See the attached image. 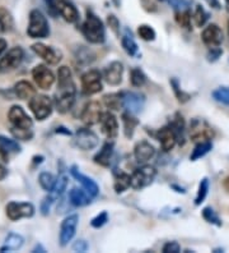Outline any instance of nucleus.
<instances>
[{
    "mask_svg": "<svg viewBox=\"0 0 229 253\" xmlns=\"http://www.w3.org/2000/svg\"><path fill=\"white\" fill-rule=\"evenodd\" d=\"M75 95H77V88L73 81L71 71L66 65H62L58 71V90L54 99L56 110L60 114H65L71 110L74 106Z\"/></svg>",
    "mask_w": 229,
    "mask_h": 253,
    "instance_id": "obj_1",
    "label": "nucleus"
},
{
    "mask_svg": "<svg viewBox=\"0 0 229 253\" xmlns=\"http://www.w3.org/2000/svg\"><path fill=\"white\" fill-rule=\"evenodd\" d=\"M84 37L92 44H102L106 40V29L104 22L92 10H87V17L82 26Z\"/></svg>",
    "mask_w": 229,
    "mask_h": 253,
    "instance_id": "obj_2",
    "label": "nucleus"
},
{
    "mask_svg": "<svg viewBox=\"0 0 229 253\" xmlns=\"http://www.w3.org/2000/svg\"><path fill=\"white\" fill-rule=\"evenodd\" d=\"M27 35L31 39H46L50 35L49 22L41 10L33 9L29 13V23Z\"/></svg>",
    "mask_w": 229,
    "mask_h": 253,
    "instance_id": "obj_3",
    "label": "nucleus"
},
{
    "mask_svg": "<svg viewBox=\"0 0 229 253\" xmlns=\"http://www.w3.org/2000/svg\"><path fill=\"white\" fill-rule=\"evenodd\" d=\"M157 170L150 165H143L131 174V188L143 189L154 182Z\"/></svg>",
    "mask_w": 229,
    "mask_h": 253,
    "instance_id": "obj_4",
    "label": "nucleus"
},
{
    "mask_svg": "<svg viewBox=\"0 0 229 253\" xmlns=\"http://www.w3.org/2000/svg\"><path fill=\"white\" fill-rule=\"evenodd\" d=\"M29 109L36 117V119L45 120L52 113V101L49 96L45 95H36L35 98L29 100Z\"/></svg>",
    "mask_w": 229,
    "mask_h": 253,
    "instance_id": "obj_5",
    "label": "nucleus"
},
{
    "mask_svg": "<svg viewBox=\"0 0 229 253\" xmlns=\"http://www.w3.org/2000/svg\"><path fill=\"white\" fill-rule=\"evenodd\" d=\"M5 214L12 221H18L21 219L32 218L35 215V206L29 202L12 201L5 207Z\"/></svg>",
    "mask_w": 229,
    "mask_h": 253,
    "instance_id": "obj_6",
    "label": "nucleus"
},
{
    "mask_svg": "<svg viewBox=\"0 0 229 253\" xmlns=\"http://www.w3.org/2000/svg\"><path fill=\"white\" fill-rule=\"evenodd\" d=\"M82 91L85 95H96L102 91L104 84H102V76L96 69H90L82 76Z\"/></svg>",
    "mask_w": 229,
    "mask_h": 253,
    "instance_id": "obj_7",
    "label": "nucleus"
},
{
    "mask_svg": "<svg viewBox=\"0 0 229 253\" xmlns=\"http://www.w3.org/2000/svg\"><path fill=\"white\" fill-rule=\"evenodd\" d=\"M23 56H24V52H23L22 48L20 46L12 48L3 58L0 59V75H5V73H9L18 68L22 63Z\"/></svg>",
    "mask_w": 229,
    "mask_h": 253,
    "instance_id": "obj_8",
    "label": "nucleus"
},
{
    "mask_svg": "<svg viewBox=\"0 0 229 253\" xmlns=\"http://www.w3.org/2000/svg\"><path fill=\"white\" fill-rule=\"evenodd\" d=\"M97 134L93 130L87 129V128H81L75 132L74 136V145L82 151H89L98 146Z\"/></svg>",
    "mask_w": 229,
    "mask_h": 253,
    "instance_id": "obj_9",
    "label": "nucleus"
},
{
    "mask_svg": "<svg viewBox=\"0 0 229 253\" xmlns=\"http://www.w3.org/2000/svg\"><path fill=\"white\" fill-rule=\"evenodd\" d=\"M78 223H79V216L77 214L69 215L62 220V227H60V237H59L60 246H68L69 242H71V239L74 238L75 233H77Z\"/></svg>",
    "mask_w": 229,
    "mask_h": 253,
    "instance_id": "obj_10",
    "label": "nucleus"
},
{
    "mask_svg": "<svg viewBox=\"0 0 229 253\" xmlns=\"http://www.w3.org/2000/svg\"><path fill=\"white\" fill-rule=\"evenodd\" d=\"M8 119H9L12 128H18V129H32L33 122L32 119L27 115V113L23 110L22 106L14 105L9 109L8 113Z\"/></svg>",
    "mask_w": 229,
    "mask_h": 253,
    "instance_id": "obj_11",
    "label": "nucleus"
},
{
    "mask_svg": "<svg viewBox=\"0 0 229 253\" xmlns=\"http://www.w3.org/2000/svg\"><path fill=\"white\" fill-rule=\"evenodd\" d=\"M32 51L35 52L36 55H39L40 58H42L47 64L56 65L60 63V60L62 59V52L60 50L52 48V46L43 45L41 42H36L32 45Z\"/></svg>",
    "mask_w": 229,
    "mask_h": 253,
    "instance_id": "obj_12",
    "label": "nucleus"
},
{
    "mask_svg": "<svg viewBox=\"0 0 229 253\" xmlns=\"http://www.w3.org/2000/svg\"><path fill=\"white\" fill-rule=\"evenodd\" d=\"M32 78L41 90H50L55 82V76L46 65L39 64L32 69Z\"/></svg>",
    "mask_w": 229,
    "mask_h": 253,
    "instance_id": "obj_13",
    "label": "nucleus"
},
{
    "mask_svg": "<svg viewBox=\"0 0 229 253\" xmlns=\"http://www.w3.org/2000/svg\"><path fill=\"white\" fill-rule=\"evenodd\" d=\"M191 141L194 142H203V141H210L214 137V132L211 126H208L207 122L201 119H194L190 126Z\"/></svg>",
    "mask_w": 229,
    "mask_h": 253,
    "instance_id": "obj_14",
    "label": "nucleus"
},
{
    "mask_svg": "<svg viewBox=\"0 0 229 253\" xmlns=\"http://www.w3.org/2000/svg\"><path fill=\"white\" fill-rule=\"evenodd\" d=\"M201 40H203L204 45L208 46L209 49H215V48H220L223 42V31L218 25L211 23L208 25L204 28L203 33H201Z\"/></svg>",
    "mask_w": 229,
    "mask_h": 253,
    "instance_id": "obj_15",
    "label": "nucleus"
},
{
    "mask_svg": "<svg viewBox=\"0 0 229 253\" xmlns=\"http://www.w3.org/2000/svg\"><path fill=\"white\" fill-rule=\"evenodd\" d=\"M102 107H101L100 102L97 101H90L88 102L84 109L82 110L81 119L83 120L84 123L88 124V126H94V124H98L101 122V118H102Z\"/></svg>",
    "mask_w": 229,
    "mask_h": 253,
    "instance_id": "obj_16",
    "label": "nucleus"
},
{
    "mask_svg": "<svg viewBox=\"0 0 229 253\" xmlns=\"http://www.w3.org/2000/svg\"><path fill=\"white\" fill-rule=\"evenodd\" d=\"M124 107L131 114H138L146 104V96L139 92H123Z\"/></svg>",
    "mask_w": 229,
    "mask_h": 253,
    "instance_id": "obj_17",
    "label": "nucleus"
},
{
    "mask_svg": "<svg viewBox=\"0 0 229 253\" xmlns=\"http://www.w3.org/2000/svg\"><path fill=\"white\" fill-rule=\"evenodd\" d=\"M70 174H71V177H73V178L77 180V182L81 183L84 191H87L88 193L92 196V197H96V196L100 193V187H98L97 183L94 182L92 178H89V177H87V176H84L83 173L79 172V169H78L77 165L71 166Z\"/></svg>",
    "mask_w": 229,
    "mask_h": 253,
    "instance_id": "obj_18",
    "label": "nucleus"
},
{
    "mask_svg": "<svg viewBox=\"0 0 229 253\" xmlns=\"http://www.w3.org/2000/svg\"><path fill=\"white\" fill-rule=\"evenodd\" d=\"M124 65L120 62H112L107 65L104 71V81L110 86H119L123 82Z\"/></svg>",
    "mask_w": 229,
    "mask_h": 253,
    "instance_id": "obj_19",
    "label": "nucleus"
},
{
    "mask_svg": "<svg viewBox=\"0 0 229 253\" xmlns=\"http://www.w3.org/2000/svg\"><path fill=\"white\" fill-rule=\"evenodd\" d=\"M55 3L59 14H60L66 22H78V20H79V12H78L77 7L71 3L70 0H55Z\"/></svg>",
    "mask_w": 229,
    "mask_h": 253,
    "instance_id": "obj_20",
    "label": "nucleus"
},
{
    "mask_svg": "<svg viewBox=\"0 0 229 253\" xmlns=\"http://www.w3.org/2000/svg\"><path fill=\"white\" fill-rule=\"evenodd\" d=\"M100 123L102 126V132L108 140L116 138L117 134H119V123H117L116 117L112 113L107 111V113L102 114Z\"/></svg>",
    "mask_w": 229,
    "mask_h": 253,
    "instance_id": "obj_21",
    "label": "nucleus"
},
{
    "mask_svg": "<svg viewBox=\"0 0 229 253\" xmlns=\"http://www.w3.org/2000/svg\"><path fill=\"white\" fill-rule=\"evenodd\" d=\"M155 155V149L152 143L148 141H140L134 147V156L139 164H146L149 160H152Z\"/></svg>",
    "mask_w": 229,
    "mask_h": 253,
    "instance_id": "obj_22",
    "label": "nucleus"
},
{
    "mask_svg": "<svg viewBox=\"0 0 229 253\" xmlns=\"http://www.w3.org/2000/svg\"><path fill=\"white\" fill-rule=\"evenodd\" d=\"M157 138L161 142V146L163 149V151L168 152L173 150V147L176 146L177 143V138H176V134H174L173 129L171 128V126H163L157 132Z\"/></svg>",
    "mask_w": 229,
    "mask_h": 253,
    "instance_id": "obj_23",
    "label": "nucleus"
},
{
    "mask_svg": "<svg viewBox=\"0 0 229 253\" xmlns=\"http://www.w3.org/2000/svg\"><path fill=\"white\" fill-rule=\"evenodd\" d=\"M113 155V142H106L102 146V149L97 152V155L94 156V162L98 165L104 166V168H108L111 164Z\"/></svg>",
    "mask_w": 229,
    "mask_h": 253,
    "instance_id": "obj_24",
    "label": "nucleus"
},
{
    "mask_svg": "<svg viewBox=\"0 0 229 253\" xmlns=\"http://www.w3.org/2000/svg\"><path fill=\"white\" fill-rule=\"evenodd\" d=\"M90 197L92 196L88 193L87 191H82V189H78V188H73L70 192H69V202H70L73 206L75 207H84V206H87L89 204L90 202Z\"/></svg>",
    "mask_w": 229,
    "mask_h": 253,
    "instance_id": "obj_25",
    "label": "nucleus"
},
{
    "mask_svg": "<svg viewBox=\"0 0 229 253\" xmlns=\"http://www.w3.org/2000/svg\"><path fill=\"white\" fill-rule=\"evenodd\" d=\"M13 91L20 100H31L36 96V88L27 81H20L16 83Z\"/></svg>",
    "mask_w": 229,
    "mask_h": 253,
    "instance_id": "obj_26",
    "label": "nucleus"
},
{
    "mask_svg": "<svg viewBox=\"0 0 229 253\" xmlns=\"http://www.w3.org/2000/svg\"><path fill=\"white\" fill-rule=\"evenodd\" d=\"M171 128L173 129L174 134H176V138H177V142L180 143L181 146L185 145V120L184 117L181 115L180 113H176L172 118L171 123H169Z\"/></svg>",
    "mask_w": 229,
    "mask_h": 253,
    "instance_id": "obj_27",
    "label": "nucleus"
},
{
    "mask_svg": "<svg viewBox=\"0 0 229 253\" xmlns=\"http://www.w3.org/2000/svg\"><path fill=\"white\" fill-rule=\"evenodd\" d=\"M121 45H123L124 50H125L130 56H139V48H138V44H136L134 37H132L131 32H130L127 28H125L123 37H121Z\"/></svg>",
    "mask_w": 229,
    "mask_h": 253,
    "instance_id": "obj_28",
    "label": "nucleus"
},
{
    "mask_svg": "<svg viewBox=\"0 0 229 253\" xmlns=\"http://www.w3.org/2000/svg\"><path fill=\"white\" fill-rule=\"evenodd\" d=\"M24 239L22 235L17 233H9L4 240V246L0 248V252H5V251H17L22 248Z\"/></svg>",
    "mask_w": 229,
    "mask_h": 253,
    "instance_id": "obj_29",
    "label": "nucleus"
},
{
    "mask_svg": "<svg viewBox=\"0 0 229 253\" xmlns=\"http://www.w3.org/2000/svg\"><path fill=\"white\" fill-rule=\"evenodd\" d=\"M123 124H124V133H125L126 138H131L134 136V132H135L136 126L139 124V120L134 117V114L131 113H124L123 117Z\"/></svg>",
    "mask_w": 229,
    "mask_h": 253,
    "instance_id": "obj_30",
    "label": "nucleus"
},
{
    "mask_svg": "<svg viewBox=\"0 0 229 253\" xmlns=\"http://www.w3.org/2000/svg\"><path fill=\"white\" fill-rule=\"evenodd\" d=\"M131 187V176L126 174L125 172H115V184L113 188L116 193H123L126 189Z\"/></svg>",
    "mask_w": 229,
    "mask_h": 253,
    "instance_id": "obj_31",
    "label": "nucleus"
},
{
    "mask_svg": "<svg viewBox=\"0 0 229 253\" xmlns=\"http://www.w3.org/2000/svg\"><path fill=\"white\" fill-rule=\"evenodd\" d=\"M213 149V143L211 141H203V142H199L195 146V149L192 150V153L190 156V160L191 161H196V160L201 159L204 156L209 153Z\"/></svg>",
    "mask_w": 229,
    "mask_h": 253,
    "instance_id": "obj_32",
    "label": "nucleus"
},
{
    "mask_svg": "<svg viewBox=\"0 0 229 253\" xmlns=\"http://www.w3.org/2000/svg\"><path fill=\"white\" fill-rule=\"evenodd\" d=\"M104 102L110 110L119 111L121 107H124L123 94H110L104 98Z\"/></svg>",
    "mask_w": 229,
    "mask_h": 253,
    "instance_id": "obj_33",
    "label": "nucleus"
},
{
    "mask_svg": "<svg viewBox=\"0 0 229 253\" xmlns=\"http://www.w3.org/2000/svg\"><path fill=\"white\" fill-rule=\"evenodd\" d=\"M0 149L7 153L21 152V146L18 145V142L4 136H0Z\"/></svg>",
    "mask_w": 229,
    "mask_h": 253,
    "instance_id": "obj_34",
    "label": "nucleus"
},
{
    "mask_svg": "<svg viewBox=\"0 0 229 253\" xmlns=\"http://www.w3.org/2000/svg\"><path fill=\"white\" fill-rule=\"evenodd\" d=\"M39 183L42 187V189H45V191L47 192H51L52 189H54V187H55L56 178L52 176L51 173L42 172L39 177Z\"/></svg>",
    "mask_w": 229,
    "mask_h": 253,
    "instance_id": "obj_35",
    "label": "nucleus"
},
{
    "mask_svg": "<svg viewBox=\"0 0 229 253\" xmlns=\"http://www.w3.org/2000/svg\"><path fill=\"white\" fill-rule=\"evenodd\" d=\"M130 82L134 87L140 88L146 83V76L140 68H134L130 73Z\"/></svg>",
    "mask_w": 229,
    "mask_h": 253,
    "instance_id": "obj_36",
    "label": "nucleus"
},
{
    "mask_svg": "<svg viewBox=\"0 0 229 253\" xmlns=\"http://www.w3.org/2000/svg\"><path fill=\"white\" fill-rule=\"evenodd\" d=\"M176 22L178 23V26L182 27V28L186 29H191V10L186 9V10H180V12H176Z\"/></svg>",
    "mask_w": 229,
    "mask_h": 253,
    "instance_id": "obj_37",
    "label": "nucleus"
},
{
    "mask_svg": "<svg viewBox=\"0 0 229 253\" xmlns=\"http://www.w3.org/2000/svg\"><path fill=\"white\" fill-rule=\"evenodd\" d=\"M68 177L65 176L64 173H62L60 176L58 177V179H56V183H55V187H54V189L51 191V193L54 196H55L56 198L60 197V196H62V193H64L65 191H66V187H68Z\"/></svg>",
    "mask_w": 229,
    "mask_h": 253,
    "instance_id": "obj_38",
    "label": "nucleus"
},
{
    "mask_svg": "<svg viewBox=\"0 0 229 253\" xmlns=\"http://www.w3.org/2000/svg\"><path fill=\"white\" fill-rule=\"evenodd\" d=\"M209 179H201L200 184H199V191H197V195L196 197H195V204H196V206H200V204L205 201V198H207L208 196V192H209Z\"/></svg>",
    "mask_w": 229,
    "mask_h": 253,
    "instance_id": "obj_39",
    "label": "nucleus"
},
{
    "mask_svg": "<svg viewBox=\"0 0 229 253\" xmlns=\"http://www.w3.org/2000/svg\"><path fill=\"white\" fill-rule=\"evenodd\" d=\"M192 20H194L196 27H203L207 23V21L209 20V14L201 5H196L194 14H192Z\"/></svg>",
    "mask_w": 229,
    "mask_h": 253,
    "instance_id": "obj_40",
    "label": "nucleus"
},
{
    "mask_svg": "<svg viewBox=\"0 0 229 253\" xmlns=\"http://www.w3.org/2000/svg\"><path fill=\"white\" fill-rule=\"evenodd\" d=\"M138 35L144 41H154L157 33H155L154 28L152 26H149V25H140L138 27Z\"/></svg>",
    "mask_w": 229,
    "mask_h": 253,
    "instance_id": "obj_41",
    "label": "nucleus"
},
{
    "mask_svg": "<svg viewBox=\"0 0 229 253\" xmlns=\"http://www.w3.org/2000/svg\"><path fill=\"white\" fill-rule=\"evenodd\" d=\"M203 218L204 220L208 221L209 224H213L215 225V227H222V220H220V218L218 216V214H216L215 211L213 210L211 207H205L203 210Z\"/></svg>",
    "mask_w": 229,
    "mask_h": 253,
    "instance_id": "obj_42",
    "label": "nucleus"
},
{
    "mask_svg": "<svg viewBox=\"0 0 229 253\" xmlns=\"http://www.w3.org/2000/svg\"><path fill=\"white\" fill-rule=\"evenodd\" d=\"M213 99L220 104L229 105V87H218L213 91Z\"/></svg>",
    "mask_w": 229,
    "mask_h": 253,
    "instance_id": "obj_43",
    "label": "nucleus"
},
{
    "mask_svg": "<svg viewBox=\"0 0 229 253\" xmlns=\"http://www.w3.org/2000/svg\"><path fill=\"white\" fill-rule=\"evenodd\" d=\"M171 86L173 87V92L174 95H176V98H177V100L180 101V102H187L188 100L191 99L190 95L187 94V92H185L181 90L180 87V83H178V81L176 79V78H172V81H171Z\"/></svg>",
    "mask_w": 229,
    "mask_h": 253,
    "instance_id": "obj_44",
    "label": "nucleus"
},
{
    "mask_svg": "<svg viewBox=\"0 0 229 253\" xmlns=\"http://www.w3.org/2000/svg\"><path fill=\"white\" fill-rule=\"evenodd\" d=\"M0 22H1L5 31L13 27V17L9 13V10L5 9V8H0Z\"/></svg>",
    "mask_w": 229,
    "mask_h": 253,
    "instance_id": "obj_45",
    "label": "nucleus"
},
{
    "mask_svg": "<svg viewBox=\"0 0 229 253\" xmlns=\"http://www.w3.org/2000/svg\"><path fill=\"white\" fill-rule=\"evenodd\" d=\"M56 197L52 193H50V195L46 196L43 200H42L41 202V206H40V210H41V214L43 215V216H47V215L50 214V210H51V206L52 203L55 202Z\"/></svg>",
    "mask_w": 229,
    "mask_h": 253,
    "instance_id": "obj_46",
    "label": "nucleus"
},
{
    "mask_svg": "<svg viewBox=\"0 0 229 253\" xmlns=\"http://www.w3.org/2000/svg\"><path fill=\"white\" fill-rule=\"evenodd\" d=\"M10 132L13 133V136L18 140L22 141H29L33 137L32 129H18V128H12Z\"/></svg>",
    "mask_w": 229,
    "mask_h": 253,
    "instance_id": "obj_47",
    "label": "nucleus"
},
{
    "mask_svg": "<svg viewBox=\"0 0 229 253\" xmlns=\"http://www.w3.org/2000/svg\"><path fill=\"white\" fill-rule=\"evenodd\" d=\"M107 221H108V214H107L106 211H104V212L98 214L96 218L92 219L90 225H92L93 228H96V229H100V228H102L104 224H106Z\"/></svg>",
    "mask_w": 229,
    "mask_h": 253,
    "instance_id": "obj_48",
    "label": "nucleus"
},
{
    "mask_svg": "<svg viewBox=\"0 0 229 253\" xmlns=\"http://www.w3.org/2000/svg\"><path fill=\"white\" fill-rule=\"evenodd\" d=\"M168 3L174 9V12H180V10L190 9V4L186 0H168Z\"/></svg>",
    "mask_w": 229,
    "mask_h": 253,
    "instance_id": "obj_49",
    "label": "nucleus"
},
{
    "mask_svg": "<svg viewBox=\"0 0 229 253\" xmlns=\"http://www.w3.org/2000/svg\"><path fill=\"white\" fill-rule=\"evenodd\" d=\"M107 23H108L110 28L113 31V33L119 36L120 35V22H119V20H117V17L113 16V14H108V16H107Z\"/></svg>",
    "mask_w": 229,
    "mask_h": 253,
    "instance_id": "obj_50",
    "label": "nucleus"
},
{
    "mask_svg": "<svg viewBox=\"0 0 229 253\" xmlns=\"http://www.w3.org/2000/svg\"><path fill=\"white\" fill-rule=\"evenodd\" d=\"M163 253H180L181 246L177 242H168L163 246Z\"/></svg>",
    "mask_w": 229,
    "mask_h": 253,
    "instance_id": "obj_51",
    "label": "nucleus"
},
{
    "mask_svg": "<svg viewBox=\"0 0 229 253\" xmlns=\"http://www.w3.org/2000/svg\"><path fill=\"white\" fill-rule=\"evenodd\" d=\"M88 248H89V244L87 243V240L84 239L77 240L73 244V251H75V252H87Z\"/></svg>",
    "mask_w": 229,
    "mask_h": 253,
    "instance_id": "obj_52",
    "label": "nucleus"
},
{
    "mask_svg": "<svg viewBox=\"0 0 229 253\" xmlns=\"http://www.w3.org/2000/svg\"><path fill=\"white\" fill-rule=\"evenodd\" d=\"M223 50L220 48H215V49H209V52H208V60L209 62H216L218 59L222 56Z\"/></svg>",
    "mask_w": 229,
    "mask_h": 253,
    "instance_id": "obj_53",
    "label": "nucleus"
},
{
    "mask_svg": "<svg viewBox=\"0 0 229 253\" xmlns=\"http://www.w3.org/2000/svg\"><path fill=\"white\" fill-rule=\"evenodd\" d=\"M142 4H143V8H144L146 12H150V13L157 12V9H158L153 0H142Z\"/></svg>",
    "mask_w": 229,
    "mask_h": 253,
    "instance_id": "obj_54",
    "label": "nucleus"
},
{
    "mask_svg": "<svg viewBox=\"0 0 229 253\" xmlns=\"http://www.w3.org/2000/svg\"><path fill=\"white\" fill-rule=\"evenodd\" d=\"M46 5H47V10H49V13L51 14L52 17H56L59 14L58 12V8H56V3L55 0H45Z\"/></svg>",
    "mask_w": 229,
    "mask_h": 253,
    "instance_id": "obj_55",
    "label": "nucleus"
},
{
    "mask_svg": "<svg viewBox=\"0 0 229 253\" xmlns=\"http://www.w3.org/2000/svg\"><path fill=\"white\" fill-rule=\"evenodd\" d=\"M205 1H207L209 7L214 8V9H220L219 0H205Z\"/></svg>",
    "mask_w": 229,
    "mask_h": 253,
    "instance_id": "obj_56",
    "label": "nucleus"
},
{
    "mask_svg": "<svg viewBox=\"0 0 229 253\" xmlns=\"http://www.w3.org/2000/svg\"><path fill=\"white\" fill-rule=\"evenodd\" d=\"M7 46H8L7 41H5V40H4V39H0V55H1V54H3V52L5 51V49H7Z\"/></svg>",
    "mask_w": 229,
    "mask_h": 253,
    "instance_id": "obj_57",
    "label": "nucleus"
},
{
    "mask_svg": "<svg viewBox=\"0 0 229 253\" xmlns=\"http://www.w3.org/2000/svg\"><path fill=\"white\" fill-rule=\"evenodd\" d=\"M7 176H8V170L4 168L3 165H0V180L5 178Z\"/></svg>",
    "mask_w": 229,
    "mask_h": 253,
    "instance_id": "obj_58",
    "label": "nucleus"
},
{
    "mask_svg": "<svg viewBox=\"0 0 229 253\" xmlns=\"http://www.w3.org/2000/svg\"><path fill=\"white\" fill-rule=\"evenodd\" d=\"M32 252H33V253H36V252L45 253V252H46V250H45V248H43V247L41 246V244H36V247H35V248H33V250H32Z\"/></svg>",
    "mask_w": 229,
    "mask_h": 253,
    "instance_id": "obj_59",
    "label": "nucleus"
},
{
    "mask_svg": "<svg viewBox=\"0 0 229 253\" xmlns=\"http://www.w3.org/2000/svg\"><path fill=\"white\" fill-rule=\"evenodd\" d=\"M42 161H43V156H35V157H33V162H35V164H37V162L41 164Z\"/></svg>",
    "mask_w": 229,
    "mask_h": 253,
    "instance_id": "obj_60",
    "label": "nucleus"
},
{
    "mask_svg": "<svg viewBox=\"0 0 229 253\" xmlns=\"http://www.w3.org/2000/svg\"><path fill=\"white\" fill-rule=\"evenodd\" d=\"M112 3L115 4V5H116L117 8L121 7V0H112Z\"/></svg>",
    "mask_w": 229,
    "mask_h": 253,
    "instance_id": "obj_61",
    "label": "nucleus"
},
{
    "mask_svg": "<svg viewBox=\"0 0 229 253\" xmlns=\"http://www.w3.org/2000/svg\"><path fill=\"white\" fill-rule=\"evenodd\" d=\"M226 1V7H227V10H228V13H229V0H224Z\"/></svg>",
    "mask_w": 229,
    "mask_h": 253,
    "instance_id": "obj_62",
    "label": "nucleus"
},
{
    "mask_svg": "<svg viewBox=\"0 0 229 253\" xmlns=\"http://www.w3.org/2000/svg\"><path fill=\"white\" fill-rule=\"evenodd\" d=\"M3 31H5V29H4V27H3V25H1V22H0V32H3Z\"/></svg>",
    "mask_w": 229,
    "mask_h": 253,
    "instance_id": "obj_63",
    "label": "nucleus"
},
{
    "mask_svg": "<svg viewBox=\"0 0 229 253\" xmlns=\"http://www.w3.org/2000/svg\"><path fill=\"white\" fill-rule=\"evenodd\" d=\"M228 35H229V22H228Z\"/></svg>",
    "mask_w": 229,
    "mask_h": 253,
    "instance_id": "obj_64",
    "label": "nucleus"
}]
</instances>
